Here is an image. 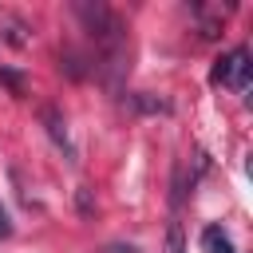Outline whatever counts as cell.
I'll return each instance as SVG.
<instances>
[{
  "instance_id": "1",
  "label": "cell",
  "mask_w": 253,
  "mask_h": 253,
  "mask_svg": "<svg viewBox=\"0 0 253 253\" xmlns=\"http://www.w3.org/2000/svg\"><path fill=\"white\" fill-rule=\"evenodd\" d=\"M210 79H213V83H225V87H233V91H245V83H249V51H245V47H233L229 55H221Z\"/></svg>"
},
{
  "instance_id": "2",
  "label": "cell",
  "mask_w": 253,
  "mask_h": 253,
  "mask_svg": "<svg viewBox=\"0 0 253 253\" xmlns=\"http://www.w3.org/2000/svg\"><path fill=\"white\" fill-rule=\"evenodd\" d=\"M43 126H47V134L55 138V146H63V150H67V158H71V142H67V123H63V115H59L55 107H47V111H43Z\"/></svg>"
},
{
  "instance_id": "3",
  "label": "cell",
  "mask_w": 253,
  "mask_h": 253,
  "mask_svg": "<svg viewBox=\"0 0 253 253\" xmlns=\"http://www.w3.org/2000/svg\"><path fill=\"white\" fill-rule=\"evenodd\" d=\"M206 245H210L213 253H229V241H225L221 229H206Z\"/></svg>"
},
{
  "instance_id": "4",
  "label": "cell",
  "mask_w": 253,
  "mask_h": 253,
  "mask_svg": "<svg viewBox=\"0 0 253 253\" xmlns=\"http://www.w3.org/2000/svg\"><path fill=\"white\" fill-rule=\"evenodd\" d=\"M166 249L170 253H182V225L178 221H170V229H166Z\"/></svg>"
},
{
  "instance_id": "5",
  "label": "cell",
  "mask_w": 253,
  "mask_h": 253,
  "mask_svg": "<svg viewBox=\"0 0 253 253\" xmlns=\"http://www.w3.org/2000/svg\"><path fill=\"white\" fill-rule=\"evenodd\" d=\"M12 233V221H8V213H4V206H0V237H8Z\"/></svg>"
}]
</instances>
